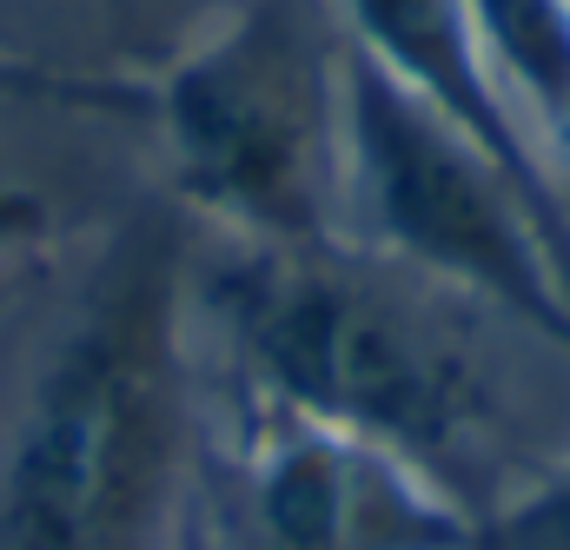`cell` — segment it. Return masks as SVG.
<instances>
[{
  "instance_id": "obj_1",
  "label": "cell",
  "mask_w": 570,
  "mask_h": 550,
  "mask_svg": "<svg viewBox=\"0 0 570 550\" xmlns=\"http://www.w3.org/2000/svg\"><path fill=\"white\" fill-rule=\"evenodd\" d=\"M179 213H127L0 451V550H179L199 531V318Z\"/></svg>"
},
{
  "instance_id": "obj_2",
  "label": "cell",
  "mask_w": 570,
  "mask_h": 550,
  "mask_svg": "<svg viewBox=\"0 0 570 550\" xmlns=\"http://www.w3.org/2000/svg\"><path fill=\"white\" fill-rule=\"evenodd\" d=\"M193 318L219 338L233 392L358 431L491 511L498 392L478 352L365 253L226 246L193 259Z\"/></svg>"
},
{
  "instance_id": "obj_3",
  "label": "cell",
  "mask_w": 570,
  "mask_h": 550,
  "mask_svg": "<svg viewBox=\"0 0 570 550\" xmlns=\"http://www.w3.org/2000/svg\"><path fill=\"white\" fill-rule=\"evenodd\" d=\"M173 199L226 246H345V27L312 0H226L146 73Z\"/></svg>"
},
{
  "instance_id": "obj_4",
  "label": "cell",
  "mask_w": 570,
  "mask_h": 550,
  "mask_svg": "<svg viewBox=\"0 0 570 550\" xmlns=\"http://www.w3.org/2000/svg\"><path fill=\"white\" fill-rule=\"evenodd\" d=\"M345 246L478 298L570 359V226L345 40Z\"/></svg>"
},
{
  "instance_id": "obj_5",
  "label": "cell",
  "mask_w": 570,
  "mask_h": 550,
  "mask_svg": "<svg viewBox=\"0 0 570 550\" xmlns=\"http://www.w3.org/2000/svg\"><path fill=\"white\" fill-rule=\"evenodd\" d=\"M478 511L412 458L233 392L219 550H471Z\"/></svg>"
},
{
  "instance_id": "obj_6",
  "label": "cell",
  "mask_w": 570,
  "mask_h": 550,
  "mask_svg": "<svg viewBox=\"0 0 570 550\" xmlns=\"http://www.w3.org/2000/svg\"><path fill=\"white\" fill-rule=\"evenodd\" d=\"M345 40L392 73L412 100H425L438 120H451L471 146H484L558 226H570V193L544 153L538 127L498 80L484 33L471 20V0H332Z\"/></svg>"
},
{
  "instance_id": "obj_7",
  "label": "cell",
  "mask_w": 570,
  "mask_h": 550,
  "mask_svg": "<svg viewBox=\"0 0 570 550\" xmlns=\"http://www.w3.org/2000/svg\"><path fill=\"white\" fill-rule=\"evenodd\" d=\"M0 100L13 107H73V114H107V120H146L153 94L140 73H80V67H47L0 53Z\"/></svg>"
},
{
  "instance_id": "obj_8",
  "label": "cell",
  "mask_w": 570,
  "mask_h": 550,
  "mask_svg": "<svg viewBox=\"0 0 570 550\" xmlns=\"http://www.w3.org/2000/svg\"><path fill=\"white\" fill-rule=\"evenodd\" d=\"M471 550H570V458L518 491H498V504L478 518Z\"/></svg>"
},
{
  "instance_id": "obj_9",
  "label": "cell",
  "mask_w": 570,
  "mask_h": 550,
  "mask_svg": "<svg viewBox=\"0 0 570 550\" xmlns=\"http://www.w3.org/2000/svg\"><path fill=\"white\" fill-rule=\"evenodd\" d=\"M60 239V219H53V199L13 173H0V273L7 266H27L40 259L47 246Z\"/></svg>"
},
{
  "instance_id": "obj_10",
  "label": "cell",
  "mask_w": 570,
  "mask_h": 550,
  "mask_svg": "<svg viewBox=\"0 0 570 550\" xmlns=\"http://www.w3.org/2000/svg\"><path fill=\"white\" fill-rule=\"evenodd\" d=\"M213 7H226V0H213Z\"/></svg>"
},
{
  "instance_id": "obj_11",
  "label": "cell",
  "mask_w": 570,
  "mask_h": 550,
  "mask_svg": "<svg viewBox=\"0 0 570 550\" xmlns=\"http://www.w3.org/2000/svg\"><path fill=\"white\" fill-rule=\"evenodd\" d=\"M0 305H7V292H0Z\"/></svg>"
},
{
  "instance_id": "obj_12",
  "label": "cell",
  "mask_w": 570,
  "mask_h": 550,
  "mask_svg": "<svg viewBox=\"0 0 570 550\" xmlns=\"http://www.w3.org/2000/svg\"><path fill=\"white\" fill-rule=\"evenodd\" d=\"M564 7H570V0H564Z\"/></svg>"
}]
</instances>
